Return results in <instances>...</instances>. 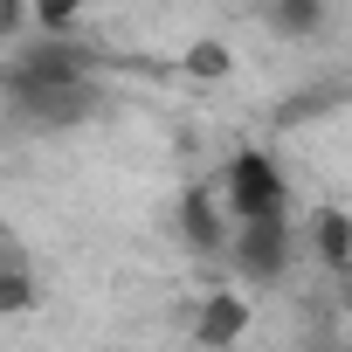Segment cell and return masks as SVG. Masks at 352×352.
<instances>
[{
  "instance_id": "cell-1",
  "label": "cell",
  "mask_w": 352,
  "mask_h": 352,
  "mask_svg": "<svg viewBox=\"0 0 352 352\" xmlns=\"http://www.w3.org/2000/svg\"><path fill=\"white\" fill-rule=\"evenodd\" d=\"M8 104L14 97H42V90H76V83H97V49L76 42V35H28L14 42L8 56Z\"/></svg>"
},
{
  "instance_id": "cell-2",
  "label": "cell",
  "mask_w": 352,
  "mask_h": 352,
  "mask_svg": "<svg viewBox=\"0 0 352 352\" xmlns=\"http://www.w3.org/2000/svg\"><path fill=\"white\" fill-rule=\"evenodd\" d=\"M221 208L235 214V228L242 221H276L283 208H290V180H283V166L270 159V152H235L228 159V173H221Z\"/></svg>"
},
{
  "instance_id": "cell-3",
  "label": "cell",
  "mask_w": 352,
  "mask_h": 352,
  "mask_svg": "<svg viewBox=\"0 0 352 352\" xmlns=\"http://www.w3.org/2000/svg\"><path fill=\"white\" fill-rule=\"evenodd\" d=\"M104 111V90L97 83H76V90H42V97H14L8 118L28 124V131H69V124H90Z\"/></svg>"
},
{
  "instance_id": "cell-4",
  "label": "cell",
  "mask_w": 352,
  "mask_h": 352,
  "mask_svg": "<svg viewBox=\"0 0 352 352\" xmlns=\"http://www.w3.org/2000/svg\"><path fill=\"white\" fill-rule=\"evenodd\" d=\"M228 256H235V270L249 276V283H276L283 270H290V221L276 214V221H242L235 235H228Z\"/></svg>"
},
{
  "instance_id": "cell-5",
  "label": "cell",
  "mask_w": 352,
  "mask_h": 352,
  "mask_svg": "<svg viewBox=\"0 0 352 352\" xmlns=\"http://www.w3.org/2000/svg\"><path fill=\"white\" fill-rule=\"evenodd\" d=\"M180 235H187V249L221 256V201H214L208 187H187V194H180Z\"/></svg>"
},
{
  "instance_id": "cell-6",
  "label": "cell",
  "mask_w": 352,
  "mask_h": 352,
  "mask_svg": "<svg viewBox=\"0 0 352 352\" xmlns=\"http://www.w3.org/2000/svg\"><path fill=\"white\" fill-rule=\"evenodd\" d=\"M242 331H249V304H242V297H208V304H201V324H194V338H201L208 352L235 345Z\"/></svg>"
},
{
  "instance_id": "cell-7",
  "label": "cell",
  "mask_w": 352,
  "mask_h": 352,
  "mask_svg": "<svg viewBox=\"0 0 352 352\" xmlns=\"http://www.w3.org/2000/svg\"><path fill=\"white\" fill-rule=\"evenodd\" d=\"M270 28L276 35H290V42H311L318 28H324V0H270Z\"/></svg>"
},
{
  "instance_id": "cell-8",
  "label": "cell",
  "mask_w": 352,
  "mask_h": 352,
  "mask_svg": "<svg viewBox=\"0 0 352 352\" xmlns=\"http://www.w3.org/2000/svg\"><path fill=\"white\" fill-rule=\"evenodd\" d=\"M311 235H318V256H324L331 270H352V214L324 208V214L311 221Z\"/></svg>"
},
{
  "instance_id": "cell-9",
  "label": "cell",
  "mask_w": 352,
  "mask_h": 352,
  "mask_svg": "<svg viewBox=\"0 0 352 352\" xmlns=\"http://www.w3.org/2000/svg\"><path fill=\"white\" fill-rule=\"evenodd\" d=\"M35 304V276H28V256L21 249H8V256H0V311H8V318H21Z\"/></svg>"
},
{
  "instance_id": "cell-10",
  "label": "cell",
  "mask_w": 352,
  "mask_h": 352,
  "mask_svg": "<svg viewBox=\"0 0 352 352\" xmlns=\"http://www.w3.org/2000/svg\"><path fill=\"white\" fill-rule=\"evenodd\" d=\"M76 14H83V0H35V28L42 35H69Z\"/></svg>"
},
{
  "instance_id": "cell-11",
  "label": "cell",
  "mask_w": 352,
  "mask_h": 352,
  "mask_svg": "<svg viewBox=\"0 0 352 352\" xmlns=\"http://www.w3.org/2000/svg\"><path fill=\"white\" fill-rule=\"evenodd\" d=\"M187 69H201V76H221V69H228V49H221V42H201V49L187 56Z\"/></svg>"
},
{
  "instance_id": "cell-12",
  "label": "cell",
  "mask_w": 352,
  "mask_h": 352,
  "mask_svg": "<svg viewBox=\"0 0 352 352\" xmlns=\"http://www.w3.org/2000/svg\"><path fill=\"white\" fill-rule=\"evenodd\" d=\"M28 14H35V0H0V35H21Z\"/></svg>"
}]
</instances>
